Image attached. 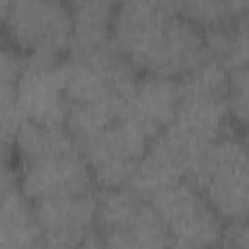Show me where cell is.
I'll return each instance as SVG.
<instances>
[{"label": "cell", "instance_id": "8992f818", "mask_svg": "<svg viewBox=\"0 0 249 249\" xmlns=\"http://www.w3.org/2000/svg\"><path fill=\"white\" fill-rule=\"evenodd\" d=\"M179 12L181 2L177 0H128L119 4L111 27L115 47L142 70L167 19Z\"/></svg>", "mask_w": 249, "mask_h": 249}, {"label": "cell", "instance_id": "e0dca14e", "mask_svg": "<svg viewBox=\"0 0 249 249\" xmlns=\"http://www.w3.org/2000/svg\"><path fill=\"white\" fill-rule=\"evenodd\" d=\"M123 105L124 99L119 97H105L89 103H74L68 105L64 124L80 146L82 142L89 140L91 136L99 134L101 130L117 123L123 117Z\"/></svg>", "mask_w": 249, "mask_h": 249}, {"label": "cell", "instance_id": "7c38bea8", "mask_svg": "<svg viewBox=\"0 0 249 249\" xmlns=\"http://www.w3.org/2000/svg\"><path fill=\"white\" fill-rule=\"evenodd\" d=\"M117 4L109 0H80L70 6L72 35L66 49V56L91 58L97 53L113 47L111 27Z\"/></svg>", "mask_w": 249, "mask_h": 249}, {"label": "cell", "instance_id": "8fae6325", "mask_svg": "<svg viewBox=\"0 0 249 249\" xmlns=\"http://www.w3.org/2000/svg\"><path fill=\"white\" fill-rule=\"evenodd\" d=\"M187 165V154L177 148L163 132H160L140 158L126 189H130L136 196L150 200L163 189L185 181Z\"/></svg>", "mask_w": 249, "mask_h": 249}, {"label": "cell", "instance_id": "f1b7e54d", "mask_svg": "<svg viewBox=\"0 0 249 249\" xmlns=\"http://www.w3.org/2000/svg\"><path fill=\"white\" fill-rule=\"evenodd\" d=\"M0 249H2V247H0Z\"/></svg>", "mask_w": 249, "mask_h": 249}, {"label": "cell", "instance_id": "cb8c5ba5", "mask_svg": "<svg viewBox=\"0 0 249 249\" xmlns=\"http://www.w3.org/2000/svg\"><path fill=\"white\" fill-rule=\"evenodd\" d=\"M16 185H18V171H16V169L2 171V173H0V196H2L8 189H12V187H16Z\"/></svg>", "mask_w": 249, "mask_h": 249}, {"label": "cell", "instance_id": "2e32d148", "mask_svg": "<svg viewBox=\"0 0 249 249\" xmlns=\"http://www.w3.org/2000/svg\"><path fill=\"white\" fill-rule=\"evenodd\" d=\"M95 196H97V214H95L97 233L128 231L148 208V200L136 196L126 187L95 191Z\"/></svg>", "mask_w": 249, "mask_h": 249}, {"label": "cell", "instance_id": "52a82bcc", "mask_svg": "<svg viewBox=\"0 0 249 249\" xmlns=\"http://www.w3.org/2000/svg\"><path fill=\"white\" fill-rule=\"evenodd\" d=\"M33 214L41 237L53 249H78L95 233L97 196L95 191L43 198L33 202Z\"/></svg>", "mask_w": 249, "mask_h": 249}, {"label": "cell", "instance_id": "603a6c76", "mask_svg": "<svg viewBox=\"0 0 249 249\" xmlns=\"http://www.w3.org/2000/svg\"><path fill=\"white\" fill-rule=\"evenodd\" d=\"M247 220L228 222L224 226L222 237L214 249H247Z\"/></svg>", "mask_w": 249, "mask_h": 249}, {"label": "cell", "instance_id": "4316f807", "mask_svg": "<svg viewBox=\"0 0 249 249\" xmlns=\"http://www.w3.org/2000/svg\"><path fill=\"white\" fill-rule=\"evenodd\" d=\"M8 10H10V2H4V0H0V21H6Z\"/></svg>", "mask_w": 249, "mask_h": 249}, {"label": "cell", "instance_id": "44dd1931", "mask_svg": "<svg viewBox=\"0 0 249 249\" xmlns=\"http://www.w3.org/2000/svg\"><path fill=\"white\" fill-rule=\"evenodd\" d=\"M247 78H249V70L247 68L231 70L230 72V86H228V107H230L231 123L241 132H245L247 115H249Z\"/></svg>", "mask_w": 249, "mask_h": 249}, {"label": "cell", "instance_id": "9a60e30c", "mask_svg": "<svg viewBox=\"0 0 249 249\" xmlns=\"http://www.w3.org/2000/svg\"><path fill=\"white\" fill-rule=\"evenodd\" d=\"M206 54L218 60L228 72L247 68L249 62V16L241 14L226 25L202 29Z\"/></svg>", "mask_w": 249, "mask_h": 249}, {"label": "cell", "instance_id": "6da1fadb", "mask_svg": "<svg viewBox=\"0 0 249 249\" xmlns=\"http://www.w3.org/2000/svg\"><path fill=\"white\" fill-rule=\"evenodd\" d=\"M185 181L200 191L210 208L226 224L245 220L249 206L245 134L233 130L204 146L191 160Z\"/></svg>", "mask_w": 249, "mask_h": 249}, {"label": "cell", "instance_id": "4fadbf2b", "mask_svg": "<svg viewBox=\"0 0 249 249\" xmlns=\"http://www.w3.org/2000/svg\"><path fill=\"white\" fill-rule=\"evenodd\" d=\"M41 237L33 202L16 185L0 196V247L25 249Z\"/></svg>", "mask_w": 249, "mask_h": 249}, {"label": "cell", "instance_id": "277c9868", "mask_svg": "<svg viewBox=\"0 0 249 249\" xmlns=\"http://www.w3.org/2000/svg\"><path fill=\"white\" fill-rule=\"evenodd\" d=\"M6 29L27 54L64 56L72 35L70 6L58 0H19L10 4Z\"/></svg>", "mask_w": 249, "mask_h": 249}, {"label": "cell", "instance_id": "484cf974", "mask_svg": "<svg viewBox=\"0 0 249 249\" xmlns=\"http://www.w3.org/2000/svg\"><path fill=\"white\" fill-rule=\"evenodd\" d=\"M25 249H53V247H51L43 237H39L37 241H33V243H31V245H27Z\"/></svg>", "mask_w": 249, "mask_h": 249}, {"label": "cell", "instance_id": "3957f363", "mask_svg": "<svg viewBox=\"0 0 249 249\" xmlns=\"http://www.w3.org/2000/svg\"><path fill=\"white\" fill-rule=\"evenodd\" d=\"M150 142L138 126L124 119L82 142L78 148L91 169L95 191L126 187Z\"/></svg>", "mask_w": 249, "mask_h": 249}, {"label": "cell", "instance_id": "ac0fdd59", "mask_svg": "<svg viewBox=\"0 0 249 249\" xmlns=\"http://www.w3.org/2000/svg\"><path fill=\"white\" fill-rule=\"evenodd\" d=\"M249 8L247 0H193L181 2V14L198 25L200 29H210L218 25L231 23Z\"/></svg>", "mask_w": 249, "mask_h": 249}, {"label": "cell", "instance_id": "7a4b0ae2", "mask_svg": "<svg viewBox=\"0 0 249 249\" xmlns=\"http://www.w3.org/2000/svg\"><path fill=\"white\" fill-rule=\"evenodd\" d=\"M165 226L169 245L187 249H214L226 222L210 208L198 189L181 181L148 200Z\"/></svg>", "mask_w": 249, "mask_h": 249}, {"label": "cell", "instance_id": "d6986e66", "mask_svg": "<svg viewBox=\"0 0 249 249\" xmlns=\"http://www.w3.org/2000/svg\"><path fill=\"white\" fill-rule=\"evenodd\" d=\"M179 95H224L228 97L230 72L214 58L206 56L198 66L177 80Z\"/></svg>", "mask_w": 249, "mask_h": 249}, {"label": "cell", "instance_id": "7402d4cb", "mask_svg": "<svg viewBox=\"0 0 249 249\" xmlns=\"http://www.w3.org/2000/svg\"><path fill=\"white\" fill-rule=\"evenodd\" d=\"M169 243L142 239L130 233H93L78 249H167Z\"/></svg>", "mask_w": 249, "mask_h": 249}, {"label": "cell", "instance_id": "ba28073f", "mask_svg": "<svg viewBox=\"0 0 249 249\" xmlns=\"http://www.w3.org/2000/svg\"><path fill=\"white\" fill-rule=\"evenodd\" d=\"M18 187L31 202L95 191L91 169L80 150L64 156L21 161Z\"/></svg>", "mask_w": 249, "mask_h": 249}, {"label": "cell", "instance_id": "30bf717a", "mask_svg": "<svg viewBox=\"0 0 249 249\" xmlns=\"http://www.w3.org/2000/svg\"><path fill=\"white\" fill-rule=\"evenodd\" d=\"M179 105L177 80L142 74L134 91L124 99V121L138 126L150 140H154L175 117Z\"/></svg>", "mask_w": 249, "mask_h": 249}, {"label": "cell", "instance_id": "d4e9b609", "mask_svg": "<svg viewBox=\"0 0 249 249\" xmlns=\"http://www.w3.org/2000/svg\"><path fill=\"white\" fill-rule=\"evenodd\" d=\"M12 156H14L12 150H6V148L0 146V173L2 171H10V169H16L12 165Z\"/></svg>", "mask_w": 249, "mask_h": 249}, {"label": "cell", "instance_id": "83f0119b", "mask_svg": "<svg viewBox=\"0 0 249 249\" xmlns=\"http://www.w3.org/2000/svg\"><path fill=\"white\" fill-rule=\"evenodd\" d=\"M167 249H187V247H173V245H169Z\"/></svg>", "mask_w": 249, "mask_h": 249}, {"label": "cell", "instance_id": "5bb4252c", "mask_svg": "<svg viewBox=\"0 0 249 249\" xmlns=\"http://www.w3.org/2000/svg\"><path fill=\"white\" fill-rule=\"evenodd\" d=\"M78 150V142L66 124H39L23 121L14 140V152L19 156V161L54 158Z\"/></svg>", "mask_w": 249, "mask_h": 249}, {"label": "cell", "instance_id": "ffe728a7", "mask_svg": "<svg viewBox=\"0 0 249 249\" xmlns=\"http://www.w3.org/2000/svg\"><path fill=\"white\" fill-rule=\"evenodd\" d=\"M23 68V54L0 43V107L16 105V88Z\"/></svg>", "mask_w": 249, "mask_h": 249}, {"label": "cell", "instance_id": "5b68a950", "mask_svg": "<svg viewBox=\"0 0 249 249\" xmlns=\"http://www.w3.org/2000/svg\"><path fill=\"white\" fill-rule=\"evenodd\" d=\"M62 58L25 54L16 88V105L23 121L39 124H64L68 99L62 82Z\"/></svg>", "mask_w": 249, "mask_h": 249}, {"label": "cell", "instance_id": "9c48e42d", "mask_svg": "<svg viewBox=\"0 0 249 249\" xmlns=\"http://www.w3.org/2000/svg\"><path fill=\"white\" fill-rule=\"evenodd\" d=\"M206 56L202 29L179 12L169 18L160 33L150 56L142 66V74L179 80L198 66Z\"/></svg>", "mask_w": 249, "mask_h": 249}]
</instances>
